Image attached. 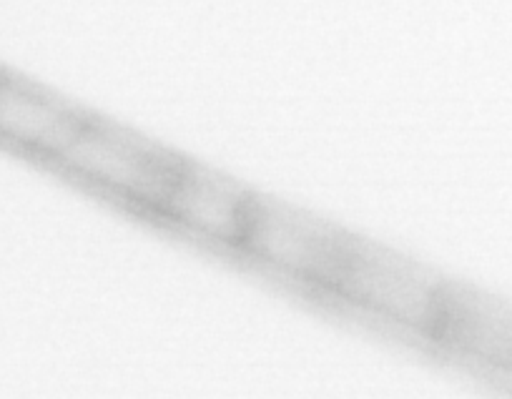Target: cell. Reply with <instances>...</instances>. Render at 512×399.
<instances>
[{"label":"cell","instance_id":"1","mask_svg":"<svg viewBox=\"0 0 512 399\" xmlns=\"http://www.w3.org/2000/svg\"><path fill=\"white\" fill-rule=\"evenodd\" d=\"M78 131L81 128L73 126L66 113L46 98L11 81H0V136L6 141L66 149Z\"/></svg>","mask_w":512,"mask_h":399}]
</instances>
